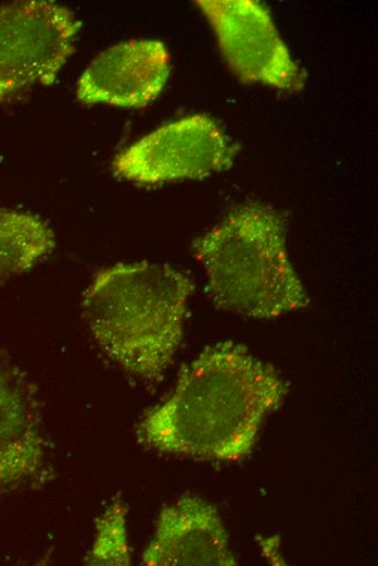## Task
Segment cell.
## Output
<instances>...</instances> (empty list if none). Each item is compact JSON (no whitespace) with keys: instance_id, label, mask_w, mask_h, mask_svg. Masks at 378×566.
Listing matches in <instances>:
<instances>
[{"instance_id":"6","label":"cell","mask_w":378,"mask_h":566,"mask_svg":"<svg viewBox=\"0 0 378 566\" xmlns=\"http://www.w3.org/2000/svg\"><path fill=\"white\" fill-rule=\"evenodd\" d=\"M230 71L243 83L301 90L305 72L292 59L268 10L253 0H197Z\"/></svg>"},{"instance_id":"4","label":"cell","mask_w":378,"mask_h":566,"mask_svg":"<svg viewBox=\"0 0 378 566\" xmlns=\"http://www.w3.org/2000/svg\"><path fill=\"white\" fill-rule=\"evenodd\" d=\"M80 22L54 1L0 5V103L37 85H51L74 51Z\"/></svg>"},{"instance_id":"7","label":"cell","mask_w":378,"mask_h":566,"mask_svg":"<svg viewBox=\"0 0 378 566\" xmlns=\"http://www.w3.org/2000/svg\"><path fill=\"white\" fill-rule=\"evenodd\" d=\"M53 476L35 386L0 353V496L34 489Z\"/></svg>"},{"instance_id":"5","label":"cell","mask_w":378,"mask_h":566,"mask_svg":"<svg viewBox=\"0 0 378 566\" xmlns=\"http://www.w3.org/2000/svg\"><path fill=\"white\" fill-rule=\"evenodd\" d=\"M236 152L212 118L194 114L165 124L121 151L112 161V171L143 186L202 179L227 170Z\"/></svg>"},{"instance_id":"8","label":"cell","mask_w":378,"mask_h":566,"mask_svg":"<svg viewBox=\"0 0 378 566\" xmlns=\"http://www.w3.org/2000/svg\"><path fill=\"white\" fill-rule=\"evenodd\" d=\"M169 72L171 57L162 41H123L91 61L77 82L76 96L85 104L142 108L161 94Z\"/></svg>"},{"instance_id":"11","label":"cell","mask_w":378,"mask_h":566,"mask_svg":"<svg viewBox=\"0 0 378 566\" xmlns=\"http://www.w3.org/2000/svg\"><path fill=\"white\" fill-rule=\"evenodd\" d=\"M127 512L126 503L116 495L96 518L92 544L85 557L86 565L127 566L130 564Z\"/></svg>"},{"instance_id":"1","label":"cell","mask_w":378,"mask_h":566,"mask_svg":"<svg viewBox=\"0 0 378 566\" xmlns=\"http://www.w3.org/2000/svg\"><path fill=\"white\" fill-rule=\"evenodd\" d=\"M287 392L270 364L241 345L217 343L181 369L169 395L143 415L137 440L163 454L239 460L252 452Z\"/></svg>"},{"instance_id":"10","label":"cell","mask_w":378,"mask_h":566,"mask_svg":"<svg viewBox=\"0 0 378 566\" xmlns=\"http://www.w3.org/2000/svg\"><path fill=\"white\" fill-rule=\"evenodd\" d=\"M54 246V234L40 217L0 210V285L34 267Z\"/></svg>"},{"instance_id":"9","label":"cell","mask_w":378,"mask_h":566,"mask_svg":"<svg viewBox=\"0 0 378 566\" xmlns=\"http://www.w3.org/2000/svg\"><path fill=\"white\" fill-rule=\"evenodd\" d=\"M141 562L147 566L237 565L217 508L197 495H184L161 509Z\"/></svg>"},{"instance_id":"2","label":"cell","mask_w":378,"mask_h":566,"mask_svg":"<svg viewBox=\"0 0 378 566\" xmlns=\"http://www.w3.org/2000/svg\"><path fill=\"white\" fill-rule=\"evenodd\" d=\"M193 284L184 271L150 262L100 270L81 311L103 354L146 384L160 382L181 344Z\"/></svg>"},{"instance_id":"3","label":"cell","mask_w":378,"mask_h":566,"mask_svg":"<svg viewBox=\"0 0 378 566\" xmlns=\"http://www.w3.org/2000/svg\"><path fill=\"white\" fill-rule=\"evenodd\" d=\"M192 250L210 298L227 311L269 319L308 304L287 253L285 218L269 205L234 208Z\"/></svg>"}]
</instances>
